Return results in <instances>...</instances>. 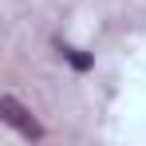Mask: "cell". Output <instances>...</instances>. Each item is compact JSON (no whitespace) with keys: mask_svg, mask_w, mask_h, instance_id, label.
<instances>
[{"mask_svg":"<svg viewBox=\"0 0 146 146\" xmlns=\"http://www.w3.org/2000/svg\"><path fill=\"white\" fill-rule=\"evenodd\" d=\"M0 119L8 122L12 130H20L24 138H44V126L32 119V115H28V111H24L12 95H0Z\"/></svg>","mask_w":146,"mask_h":146,"instance_id":"cell-1","label":"cell"},{"mask_svg":"<svg viewBox=\"0 0 146 146\" xmlns=\"http://www.w3.org/2000/svg\"><path fill=\"white\" fill-rule=\"evenodd\" d=\"M67 59H71L75 67H87V63H91V59H87V55H79V51H67Z\"/></svg>","mask_w":146,"mask_h":146,"instance_id":"cell-2","label":"cell"}]
</instances>
